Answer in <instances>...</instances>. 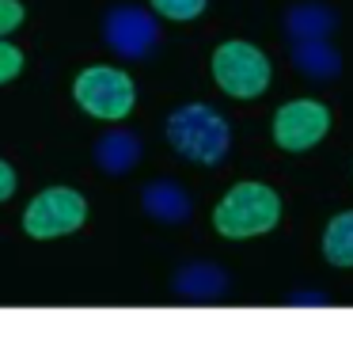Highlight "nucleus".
Masks as SVG:
<instances>
[{"label":"nucleus","mask_w":353,"mask_h":346,"mask_svg":"<svg viewBox=\"0 0 353 346\" xmlns=\"http://www.w3.org/2000/svg\"><path fill=\"white\" fill-rule=\"evenodd\" d=\"M319 251L330 267L338 270H350L353 267V209H342L327 221L323 229V240H319Z\"/></svg>","instance_id":"13"},{"label":"nucleus","mask_w":353,"mask_h":346,"mask_svg":"<svg viewBox=\"0 0 353 346\" xmlns=\"http://www.w3.org/2000/svg\"><path fill=\"white\" fill-rule=\"evenodd\" d=\"M281 224V194L259 179H239L213 206V229L224 240H254Z\"/></svg>","instance_id":"2"},{"label":"nucleus","mask_w":353,"mask_h":346,"mask_svg":"<svg viewBox=\"0 0 353 346\" xmlns=\"http://www.w3.org/2000/svg\"><path fill=\"white\" fill-rule=\"evenodd\" d=\"M72 99L88 118L99 122H122L137 107V84L118 65H88L72 80Z\"/></svg>","instance_id":"3"},{"label":"nucleus","mask_w":353,"mask_h":346,"mask_svg":"<svg viewBox=\"0 0 353 346\" xmlns=\"http://www.w3.org/2000/svg\"><path fill=\"white\" fill-rule=\"evenodd\" d=\"M88 221V198L77 186H46L23 209V232L31 240H57L80 232Z\"/></svg>","instance_id":"5"},{"label":"nucleus","mask_w":353,"mask_h":346,"mask_svg":"<svg viewBox=\"0 0 353 346\" xmlns=\"http://www.w3.org/2000/svg\"><path fill=\"white\" fill-rule=\"evenodd\" d=\"M163 137L183 160L201 164V168H216L232 148V126L209 103H179L163 122Z\"/></svg>","instance_id":"1"},{"label":"nucleus","mask_w":353,"mask_h":346,"mask_svg":"<svg viewBox=\"0 0 353 346\" xmlns=\"http://www.w3.org/2000/svg\"><path fill=\"white\" fill-rule=\"evenodd\" d=\"M285 305L289 308H327L330 293H323V289H292L289 297H285Z\"/></svg>","instance_id":"17"},{"label":"nucleus","mask_w":353,"mask_h":346,"mask_svg":"<svg viewBox=\"0 0 353 346\" xmlns=\"http://www.w3.org/2000/svg\"><path fill=\"white\" fill-rule=\"evenodd\" d=\"M23 65H27L23 50H19L16 42H4V39H0V84H12V80L23 73Z\"/></svg>","instance_id":"15"},{"label":"nucleus","mask_w":353,"mask_h":346,"mask_svg":"<svg viewBox=\"0 0 353 346\" xmlns=\"http://www.w3.org/2000/svg\"><path fill=\"white\" fill-rule=\"evenodd\" d=\"M95 168L110 179H122L130 171L141 168V156H145V141L137 137L133 130H107L92 148Z\"/></svg>","instance_id":"10"},{"label":"nucleus","mask_w":353,"mask_h":346,"mask_svg":"<svg viewBox=\"0 0 353 346\" xmlns=\"http://www.w3.org/2000/svg\"><path fill=\"white\" fill-rule=\"evenodd\" d=\"M16 186H19V175H16V168H12L4 156H0V202H12V194H16Z\"/></svg>","instance_id":"18"},{"label":"nucleus","mask_w":353,"mask_h":346,"mask_svg":"<svg viewBox=\"0 0 353 346\" xmlns=\"http://www.w3.org/2000/svg\"><path fill=\"white\" fill-rule=\"evenodd\" d=\"M141 209L156 224H186L194 217V198L179 179H152L141 186Z\"/></svg>","instance_id":"9"},{"label":"nucleus","mask_w":353,"mask_h":346,"mask_svg":"<svg viewBox=\"0 0 353 346\" xmlns=\"http://www.w3.org/2000/svg\"><path fill=\"white\" fill-rule=\"evenodd\" d=\"M270 133H274V145L285 153H307L330 133V110L327 103L300 95V99H289L274 110Z\"/></svg>","instance_id":"7"},{"label":"nucleus","mask_w":353,"mask_h":346,"mask_svg":"<svg viewBox=\"0 0 353 346\" xmlns=\"http://www.w3.org/2000/svg\"><path fill=\"white\" fill-rule=\"evenodd\" d=\"M23 19H27L23 0H0V39H8Z\"/></svg>","instance_id":"16"},{"label":"nucleus","mask_w":353,"mask_h":346,"mask_svg":"<svg viewBox=\"0 0 353 346\" xmlns=\"http://www.w3.org/2000/svg\"><path fill=\"white\" fill-rule=\"evenodd\" d=\"M205 8L209 0H148V12L156 19H171V23H194Z\"/></svg>","instance_id":"14"},{"label":"nucleus","mask_w":353,"mask_h":346,"mask_svg":"<svg viewBox=\"0 0 353 346\" xmlns=\"http://www.w3.org/2000/svg\"><path fill=\"white\" fill-rule=\"evenodd\" d=\"M285 35L292 42H307V39H330L338 31V12L330 8L327 0H296L285 8L281 19Z\"/></svg>","instance_id":"11"},{"label":"nucleus","mask_w":353,"mask_h":346,"mask_svg":"<svg viewBox=\"0 0 353 346\" xmlns=\"http://www.w3.org/2000/svg\"><path fill=\"white\" fill-rule=\"evenodd\" d=\"M232 289V274L216 262H183L171 278V293L186 305H216Z\"/></svg>","instance_id":"8"},{"label":"nucleus","mask_w":353,"mask_h":346,"mask_svg":"<svg viewBox=\"0 0 353 346\" xmlns=\"http://www.w3.org/2000/svg\"><path fill=\"white\" fill-rule=\"evenodd\" d=\"M289 57H292V69H296L300 77L315 80V84H330V80H338V73H342V54H338L327 39L292 42Z\"/></svg>","instance_id":"12"},{"label":"nucleus","mask_w":353,"mask_h":346,"mask_svg":"<svg viewBox=\"0 0 353 346\" xmlns=\"http://www.w3.org/2000/svg\"><path fill=\"white\" fill-rule=\"evenodd\" d=\"M209 73H213V84L232 99H259L270 88V77H274L270 57L247 39L221 42L209 54Z\"/></svg>","instance_id":"4"},{"label":"nucleus","mask_w":353,"mask_h":346,"mask_svg":"<svg viewBox=\"0 0 353 346\" xmlns=\"http://www.w3.org/2000/svg\"><path fill=\"white\" fill-rule=\"evenodd\" d=\"M103 42L122 61H148L160 50V19L141 4H110L103 16Z\"/></svg>","instance_id":"6"}]
</instances>
